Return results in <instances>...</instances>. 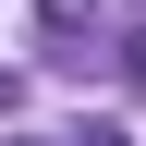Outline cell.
Returning a JSON list of instances; mask_svg holds the SVG:
<instances>
[{"instance_id":"6da1fadb","label":"cell","mask_w":146,"mask_h":146,"mask_svg":"<svg viewBox=\"0 0 146 146\" xmlns=\"http://www.w3.org/2000/svg\"><path fill=\"white\" fill-rule=\"evenodd\" d=\"M61 146H134V134H122V122H85V134H61Z\"/></svg>"},{"instance_id":"7a4b0ae2","label":"cell","mask_w":146,"mask_h":146,"mask_svg":"<svg viewBox=\"0 0 146 146\" xmlns=\"http://www.w3.org/2000/svg\"><path fill=\"white\" fill-rule=\"evenodd\" d=\"M122 73H134V85H146V25H134V36H122Z\"/></svg>"}]
</instances>
